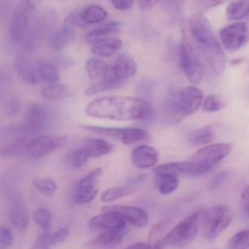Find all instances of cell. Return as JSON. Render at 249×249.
<instances>
[{"label":"cell","mask_w":249,"mask_h":249,"mask_svg":"<svg viewBox=\"0 0 249 249\" xmlns=\"http://www.w3.org/2000/svg\"><path fill=\"white\" fill-rule=\"evenodd\" d=\"M90 116L104 119L131 121L148 119L152 110L146 101L124 96L99 98L90 102L86 108Z\"/></svg>","instance_id":"obj_1"},{"label":"cell","mask_w":249,"mask_h":249,"mask_svg":"<svg viewBox=\"0 0 249 249\" xmlns=\"http://www.w3.org/2000/svg\"><path fill=\"white\" fill-rule=\"evenodd\" d=\"M189 31L211 71L218 76L222 75L226 57L207 19L201 14L193 16L189 21Z\"/></svg>","instance_id":"obj_2"},{"label":"cell","mask_w":249,"mask_h":249,"mask_svg":"<svg viewBox=\"0 0 249 249\" xmlns=\"http://www.w3.org/2000/svg\"><path fill=\"white\" fill-rule=\"evenodd\" d=\"M232 148L228 143H215L203 147L190 160L181 162V175L200 176L212 171L230 153Z\"/></svg>","instance_id":"obj_3"},{"label":"cell","mask_w":249,"mask_h":249,"mask_svg":"<svg viewBox=\"0 0 249 249\" xmlns=\"http://www.w3.org/2000/svg\"><path fill=\"white\" fill-rule=\"evenodd\" d=\"M203 212H195L171 230L165 238V247L181 248L191 244L197 236Z\"/></svg>","instance_id":"obj_4"},{"label":"cell","mask_w":249,"mask_h":249,"mask_svg":"<svg viewBox=\"0 0 249 249\" xmlns=\"http://www.w3.org/2000/svg\"><path fill=\"white\" fill-rule=\"evenodd\" d=\"M232 222V213L226 206H216L203 212L202 229L209 241L216 239Z\"/></svg>","instance_id":"obj_5"},{"label":"cell","mask_w":249,"mask_h":249,"mask_svg":"<svg viewBox=\"0 0 249 249\" xmlns=\"http://www.w3.org/2000/svg\"><path fill=\"white\" fill-rule=\"evenodd\" d=\"M179 66L185 77L193 84L203 81L206 70L198 54L189 42L184 41L179 46Z\"/></svg>","instance_id":"obj_6"},{"label":"cell","mask_w":249,"mask_h":249,"mask_svg":"<svg viewBox=\"0 0 249 249\" xmlns=\"http://www.w3.org/2000/svg\"><path fill=\"white\" fill-rule=\"evenodd\" d=\"M35 10V3L21 1L13 10L9 26V35L15 43H21L27 36L29 22Z\"/></svg>","instance_id":"obj_7"},{"label":"cell","mask_w":249,"mask_h":249,"mask_svg":"<svg viewBox=\"0 0 249 249\" xmlns=\"http://www.w3.org/2000/svg\"><path fill=\"white\" fill-rule=\"evenodd\" d=\"M80 127L89 131L116 139L125 145L134 144L144 140L148 136V133L145 130L137 127L115 128L93 125H82Z\"/></svg>","instance_id":"obj_8"},{"label":"cell","mask_w":249,"mask_h":249,"mask_svg":"<svg viewBox=\"0 0 249 249\" xmlns=\"http://www.w3.org/2000/svg\"><path fill=\"white\" fill-rule=\"evenodd\" d=\"M102 174V168H96L77 184L73 193V201L76 205L88 204L97 197L99 194L98 183Z\"/></svg>","instance_id":"obj_9"},{"label":"cell","mask_w":249,"mask_h":249,"mask_svg":"<svg viewBox=\"0 0 249 249\" xmlns=\"http://www.w3.org/2000/svg\"><path fill=\"white\" fill-rule=\"evenodd\" d=\"M64 135H42L29 141L26 153L33 159H41L67 143Z\"/></svg>","instance_id":"obj_10"},{"label":"cell","mask_w":249,"mask_h":249,"mask_svg":"<svg viewBox=\"0 0 249 249\" xmlns=\"http://www.w3.org/2000/svg\"><path fill=\"white\" fill-rule=\"evenodd\" d=\"M222 45L230 51H235L242 48L248 38V28L246 23L237 22L228 25L221 30Z\"/></svg>","instance_id":"obj_11"},{"label":"cell","mask_w":249,"mask_h":249,"mask_svg":"<svg viewBox=\"0 0 249 249\" xmlns=\"http://www.w3.org/2000/svg\"><path fill=\"white\" fill-rule=\"evenodd\" d=\"M104 213H113L137 228L146 226L149 222L147 213L143 209L135 206L112 205L103 208Z\"/></svg>","instance_id":"obj_12"},{"label":"cell","mask_w":249,"mask_h":249,"mask_svg":"<svg viewBox=\"0 0 249 249\" xmlns=\"http://www.w3.org/2000/svg\"><path fill=\"white\" fill-rule=\"evenodd\" d=\"M203 98L200 89L195 86L183 88L177 96L178 108L183 116L196 113L203 105Z\"/></svg>","instance_id":"obj_13"},{"label":"cell","mask_w":249,"mask_h":249,"mask_svg":"<svg viewBox=\"0 0 249 249\" xmlns=\"http://www.w3.org/2000/svg\"><path fill=\"white\" fill-rule=\"evenodd\" d=\"M136 72L137 66L134 60L127 54H121L115 60L109 74L115 80L124 83L127 79L133 77Z\"/></svg>","instance_id":"obj_14"},{"label":"cell","mask_w":249,"mask_h":249,"mask_svg":"<svg viewBox=\"0 0 249 249\" xmlns=\"http://www.w3.org/2000/svg\"><path fill=\"white\" fill-rule=\"evenodd\" d=\"M89 225L91 230L103 232L125 229V221L113 213H105L92 218Z\"/></svg>","instance_id":"obj_15"},{"label":"cell","mask_w":249,"mask_h":249,"mask_svg":"<svg viewBox=\"0 0 249 249\" xmlns=\"http://www.w3.org/2000/svg\"><path fill=\"white\" fill-rule=\"evenodd\" d=\"M10 203L9 217L10 222L19 230H26L29 226V216L21 197L17 194L12 195Z\"/></svg>","instance_id":"obj_16"},{"label":"cell","mask_w":249,"mask_h":249,"mask_svg":"<svg viewBox=\"0 0 249 249\" xmlns=\"http://www.w3.org/2000/svg\"><path fill=\"white\" fill-rule=\"evenodd\" d=\"M48 120V111L42 105L32 103L28 107L25 114V124L35 133H39L45 127Z\"/></svg>","instance_id":"obj_17"},{"label":"cell","mask_w":249,"mask_h":249,"mask_svg":"<svg viewBox=\"0 0 249 249\" xmlns=\"http://www.w3.org/2000/svg\"><path fill=\"white\" fill-rule=\"evenodd\" d=\"M131 159L136 168L147 169L153 167L158 162V152L151 146L143 145L133 151Z\"/></svg>","instance_id":"obj_18"},{"label":"cell","mask_w":249,"mask_h":249,"mask_svg":"<svg viewBox=\"0 0 249 249\" xmlns=\"http://www.w3.org/2000/svg\"><path fill=\"white\" fill-rule=\"evenodd\" d=\"M74 37V28L64 23L61 27L51 34L49 38L50 45L55 51H61L72 40Z\"/></svg>","instance_id":"obj_19"},{"label":"cell","mask_w":249,"mask_h":249,"mask_svg":"<svg viewBox=\"0 0 249 249\" xmlns=\"http://www.w3.org/2000/svg\"><path fill=\"white\" fill-rule=\"evenodd\" d=\"M13 67L19 77L26 83L35 85L39 80L36 67L32 65L31 61L25 57L16 58L13 63Z\"/></svg>","instance_id":"obj_20"},{"label":"cell","mask_w":249,"mask_h":249,"mask_svg":"<svg viewBox=\"0 0 249 249\" xmlns=\"http://www.w3.org/2000/svg\"><path fill=\"white\" fill-rule=\"evenodd\" d=\"M81 148L90 158L99 157L109 154L113 149V146L109 142L100 138L87 139L85 140Z\"/></svg>","instance_id":"obj_21"},{"label":"cell","mask_w":249,"mask_h":249,"mask_svg":"<svg viewBox=\"0 0 249 249\" xmlns=\"http://www.w3.org/2000/svg\"><path fill=\"white\" fill-rule=\"evenodd\" d=\"M120 23L109 22L96 28L86 35V39L90 43H97L102 41L111 39L112 36L119 30Z\"/></svg>","instance_id":"obj_22"},{"label":"cell","mask_w":249,"mask_h":249,"mask_svg":"<svg viewBox=\"0 0 249 249\" xmlns=\"http://www.w3.org/2000/svg\"><path fill=\"white\" fill-rule=\"evenodd\" d=\"M125 236V229L119 230L106 231L102 232L93 241L99 248L112 249L119 245Z\"/></svg>","instance_id":"obj_23"},{"label":"cell","mask_w":249,"mask_h":249,"mask_svg":"<svg viewBox=\"0 0 249 249\" xmlns=\"http://www.w3.org/2000/svg\"><path fill=\"white\" fill-rule=\"evenodd\" d=\"M79 13L83 28L88 25L101 23L105 20L107 16L106 10L102 6L97 4L89 6L82 11H79Z\"/></svg>","instance_id":"obj_24"},{"label":"cell","mask_w":249,"mask_h":249,"mask_svg":"<svg viewBox=\"0 0 249 249\" xmlns=\"http://www.w3.org/2000/svg\"><path fill=\"white\" fill-rule=\"evenodd\" d=\"M123 42L117 38H111L93 44L91 51L96 55L102 57H110L115 55L122 48Z\"/></svg>","instance_id":"obj_25"},{"label":"cell","mask_w":249,"mask_h":249,"mask_svg":"<svg viewBox=\"0 0 249 249\" xmlns=\"http://www.w3.org/2000/svg\"><path fill=\"white\" fill-rule=\"evenodd\" d=\"M36 73L38 78L47 83L58 82L59 72L54 64L43 59H39L36 63Z\"/></svg>","instance_id":"obj_26"},{"label":"cell","mask_w":249,"mask_h":249,"mask_svg":"<svg viewBox=\"0 0 249 249\" xmlns=\"http://www.w3.org/2000/svg\"><path fill=\"white\" fill-rule=\"evenodd\" d=\"M155 184L159 192L168 195L178 189L179 181L175 175L168 174H155Z\"/></svg>","instance_id":"obj_27"},{"label":"cell","mask_w":249,"mask_h":249,"mask_svg":"<svg viewBox=\"0 0 249 249\" xmlns=\"http://www.w3.org/2000/svg\"><path fill=\"white\" fill-rule=\"evenodd\" d=\"M110 68L107 61L99 58H90L86 63V70L90 80L103 78L109 73Z\"/></svg>","instance_id":"obj_28"},{"label":"cell","mask_w":249,"mask_h":249,"mask_svg":"<svg viewBox=\"0 0 249 249\" xmlns=\"http://www.w3.org/2000/svg\"><path fill=\"white\" fill-rule=\"evenodd\" d=\"M215 137L214 129L212 125L202 127L190 134L188 142L195 146H206L213 141Z\"/></svg>","instance_id":"obj_29"},{"label":"cell","mask_w":249,"mask_h":249,"mask_svg":"<svg viewBox=\"0 0 249 249\" xmlns=\"http://www.w3.org/2000/svg\"><path fill=\"white\" fill-rule=\"evenodd\" d=\"M122 84V83L115 80L114 77H112V76L108 73L102 80L89 86V87L85 91V95H87V96H93V95L101 93V92L116 89V88L120 87Z\"/></svg>","instance_id":"obj_30"},{"label":"cell","mask_w":249,"mask_h":249,"mask_svg":"<svg viewBox=\"0 0 249 249\" xmlns=\"http://www.w3.org/2000/svg\"><path fill=\"white\" fill-rule=\"evenodd\" d=\"M167 225L165 223H158L152 226L149 232V243L151 249H163L165 245V230Z\"/></svg>","instance_id":"obj_31"},{"label":"cell","mask_w":249,"mask_h":249,"mask_svg":"<svg viewBox=\"0 0 249 249\" xmlns=\"http://www.w3.org/2000/svg\"><path fill=\"white\" fill-rule=\"evenodd\" d=\"M30 140L26 138L15 139L1 148L0 154L4 156H18L26 153Z\"/></svg>","instance_id":"obj_32"},{"label":"cell","mask_w":249,"mask_h":249,"mask_svg":"<svg viewBox=\"0 0 249 249\" xmlns=\"http://www.w3.org/2000/svg\"><path fill=\"white\" fill-rule=\"evenodd\" d=\"M249 16V1H234L227 8L229 20H238Z\"/></svg>","instance_id":"obj_33"},{"label":"cell","mask_w":249,"mask_h":249,"mask_svg":"<svg viewBox=\"0 0 249 249\" xmlns=\"http://www.w3.org/2000/svg\"><path fill=\"white\" fill-rule=\"evenodd\" d=\"M66 95V87L62 83H48L41 91V95L48 101H57L62 99Z\"/></svg>","instance_id":"obj_34"},{"label":"cell","mask_w":249,"mask_h":249,"mask_svg":"<svg viewBox=\"0 0 249 249\" xmlns=\"http://www.w3.org/2000/svg\"><path fill=\"white\" fill-rule=\"evenodd\" d=\"M34 220L35 223L44 230H49L53 220V214L47 208L39 207L34 211Z\"/></svg>","instance_id":"obj_35"},{"label":"cell","mask_w":249,"mask_h":249,"mask_svg":"<svg viewBox=\"0 0 249 249\" xmlns=\"http://www.w3.org/2000/svg\"><path fill=\"white\" fill-rule=\"evenodd\" d=\"M225 249H249V229L234 235L226 244Z\"/></svg>","instance_id":"obj_36"},{"label":"cell","mask_w":249,"mask_h":249,"mask_svg":"<svg viewBox=\"0 0 249 249\" xmlns=\"http://www.w3.org/2000/svg\"><path fill=\"white\" fill-rule=\"evenodd\" d=\"M133 192L131 187H112L102 193V200L105 203H110L123 198Z\"/></svg>","instance_id":"obj_37"},{"label":"cell","mask_w":249,"mask_h":249,"mask_svg":"<svg viewBox=\"0 0 249 249\" xmlns=\"http://www.w3.org/2000/svg\"><path fill=\"white\" fill-rule=\"evenodd\" d=\"M33 184L39 192L47 197H51L57 190L56 183L51 178H35Z\"/></svg>","instance_id":"obj_38"},{"label":"cell","mask_w":249,"mask_h":249,"mask_svg":"<svg viewBox=\"0 0 249 249\" xmlns=\"http://www.w3.org/2000/svg\"><path fill=\"white\" fill-rule=\"evenodd\" d=\"M89 158L88 153L82 148H80L67 155V162L72 168H80L86 165Z\"/></svg>","instance_id":"obj_39"},{"label":"cell","mask_w":249,"mask_h":249,"mask_svg":"<svg viewBox=\"0 0 249 249\" xmlns=\"http://www.w3.org/2000/svg\"><path fill=\"white\" fill-rule=\"evenodd\" d=\"M225 107V102L217 95H209L203 102V110L207 113L217 112Z\"/></svg>","instance_id":"obj_40"},{"label":"cell","mask_w":249,"mask_h":249,"mask_svg":"<svg viewBox=\"0 0 249 249\" xmlns=\"http://www.w3.org/2000/svg\"><path fill=\"white\" fill-rule=\"evenodd\" d=\"M20 101L16 96H10L4 105V111L9 117L15 116L20 111Z\"/></svg>","instance_id":"obj_41"},{"label":"cell","mask_w":249,"mask_h":249,"mask_svg":"<svg viewBox=\"0 0 249 249\" xmlns=\"http://www.w3.org/2000/svg\"><path fill=\"white\" fill-rule=\"evenodd\" d=\"M70 230L67 228H61L53 234H48V239L51 247H56L63 244L68 238Z\"/></svg>","instance_id":"obj_42"},{"label":"cell","mask_w":249,"mask_h":249,"mask_svg":"<svg viewBox=\"0 0 249 249\" xmlns=\"http://www.w3.org/2000/svg\"><path fill=\"white\" fill-rule=\"evenodd\" d=\"M13 236L11 230L7 227L0 226V249H5L13 244Z\"/></svg>","instance_id":"obj_43"},{"label":"cell","mask_w":249,"mask_h":249,"mask_svg":"<svg viewBox=\"0 0 249 249\" xmlns=\"http://www.w3.org/2000/svg\"><path fill=\"white\" fill-rule=\"evenodd\" d=\"M12 83V73L10 67L5 61H0V85H9Z\"/></svg>","instance_id":"obj_44"},{"label":"cell","mask_w":249,"mask_h":249,"mask_svg":"<svg viewBox=\"0 0 249 249\" xmlns=\"http://www.w3.org/2000/svg\"><path fill=\"white\" fill-rule=\"evenodd\" d=\"M228 175V171H221L216 173L211 181L210 188L213 190L219 189L226 181Z\"/></svg>","instance_id":"obj_45"},{"label":"cell","mask_w":249,"mask_h":249,"mask_svg":"<svg viewBox=\"0 0 249 249\" xmlns=\"http://www.w3.org/2000/svg\"><path fill=\"white\" fill-rule=\"evenodd\" d=\"M152 83L149 79H143L137 86V92L139 95L146 97L152 93Z\"/></svg>","instance_id":"obj_46"},{"label":"cell","mask_w":249,"mask_h":249,"mask_svg":"<svg viewBox=\"0 0 249 249\" xmlns=\"http://www.w3.org/2000/svg\"><path fill=\"white\" fill-rule=\"evenodd\" d=\"M51 247L48 239V234H42L36 238L32 249H51Z\"/></svg>","instance_id":"obj_47"},{"label":"cell","mask_w":249,"mask_h":249,"mask_svg":"<svg viewBox=\"0 0 249 249\" xmlns=\"http://www.w3.org/2000/svg\"><path fill=\"white\" fill-rule=\"evenodd\" d=\"M241 209L242 213L249 218V186L244 189L241 194Z\"/></svg>","instance_id":"obj_48"},{"label":"cell","mask_w":249,"mask_h":249,"mask_svg":"<svg viewBox=\"0 0 249 249\" xmlns=\"http://www.w3.org/2000/svg\"><path fill=\"white\" fill-rule=\"evenodd\" d=\"M111 3L117 10H127L133 6L134 2L130 0H114Z\"/></svg>","instance_id":"obj_49"},{"label":"cell","mask_w":249,"mask_h":249,"mask_svg":"<svg viewBox=\"0 0 249 249\" xmlns=\"http://www.w3.org/2000/svg\"><path fill=\"white\" fill-rule=\"evenodd\" d=\"M158 3L157 1H149V0H141L139 1V5L142 10H149L155 7V4Z\"/></svg>","instance_id":"obj_50"},{"label":"cell","mask_w":249,"mask_h":249,"mask_svg":"<svg viewBox=\"0 0 249 249\" xmlns=\"http://www.w3.org/2000/svg\"><path fill=\"white\" fill-rule=\"evenodd\" d=\"M225 1H201V7L203 9H209L212 7H216V6L219 5V4H223Z\"/></svg>","instance_id":"obj_51"},{"label":"cell","mask_w":249,"mask_h":249,"mask_svg":"<svg viewBox=\"0 0 249 249\" xmlns=\"http://www.w3.org/2000/svg\"><path fill=\"white\" fill-rule=\"evenodd\" d=\"M144 179L145 175H139V176L135 177V178H132L129 179L128 184H130V185H136V184H139L143 182Z\"/></svg>","instance_id":"obj_52"},{"label":"cell","mask_w":249,"mask_h":249,"mask_svg":"<svg viewBox=\"0 0 249 249\" xmlns=\"http://www.w3.org/2000/svg\"><path fill=\"white\" fill-rule=\"evenodd\" d=\"M126 249H151V248L149 246L146 245V244L138 243V244H134L130 246Z\"/></svg>","instance_id":"obj_53"},{"label":"cell","mask_w":249,"mask_h":249,"mask_svg":"<svg viewBox=\"0 0 249 249\" xmlns=\"http://www.w3.org/2000/svg\"><path fill=\"white\" fill-rule=\"evenodd\" d=\"M243 58H235V59L232 60L231 61V64H233V65H238V64H241V62L243 61Z\"/></svg>","instance_id":"obj_54"},{"label":"cell","mask_w":249,"mask_h":249,"mask_svg":"<svg viewBox=\"0 0 249 249\" xmlns=\"http://www.w3.org/2000/svg\"><path fill=\"white\" fill-rule=\"evenodd\" d=\"M3 98V91L2 89H1V85H0V102L2 100Z\"/></svg>","instance_id":"obj_55"},{"label":"cell","mask_w":249,"mask_h":249,"mask_svg":"<svg viewBox=\"0 0 249 249\" xmlns=\"http://www.w3.org/2000/svg\"><path fill=\"white\" fill-rule=\"evenodd\" d=\"M1 1H0V12H1Z\"/></svg>","instance_id":"obj_56"}]
</instances>
